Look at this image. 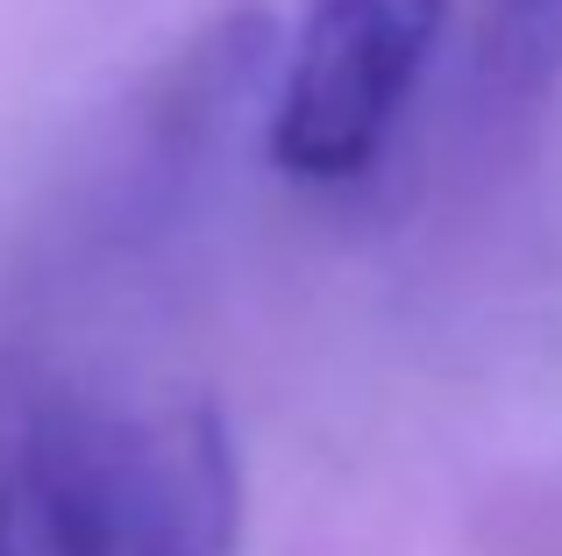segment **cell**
Masks as SVG:
<instances>
[{
	"mask_svg": "<svg viewBox=\"0 0 562 556\" xmlns=\"http://www.w3.org/2000/svg\"><path fill=\"white\" fill-rule=\"evenodd\" d=\"M441 29L449 0H314L271 108V165L306 186L371 171Z\"/></svg>",
	"mask_w": 562,
	"mask_h": 556,
	"instance_id": "cell-2",
	"label": "cell"
},
{
	"mask_svg": "<svg viewBox=\"0 0 562 556\" xmlns=\"http://www.w3.org/2000/svg\"><path fill=\"white\" fill-rule=\"evenodd\" d=\"M243 464L206 392L0 364V556H235Z\"/></svg>",
	"mask_w": 562,
	"mask_h": 556,
	"instance_id": "cell-1",
	"label": "cell"
},
{
	"mask_svg": "<svg viewBox=\"0 0 562 556\" xmlns=\"http://www.w3.org/2000/svg\"><path fill=\"white\" fill-rule=\"evenodd\" d=\"M484 71L513 100L549 93L562 79V0H492V14H484Z\"/></svg>",
	"mask_w": 562,
	"mask_h": 556,
	"instance_id": "cell-3",
	"label": "cell"
}]
</instances>
